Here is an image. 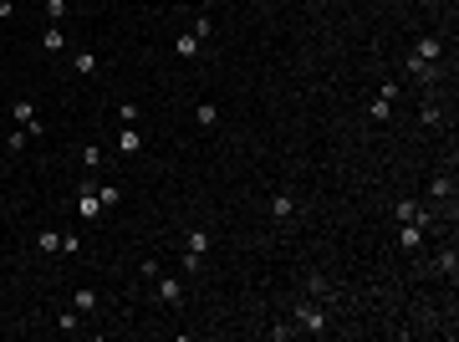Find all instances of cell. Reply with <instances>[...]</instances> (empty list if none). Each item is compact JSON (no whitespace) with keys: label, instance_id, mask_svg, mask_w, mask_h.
<instances>
[{"label":"cell","instance_id":"obj_1","mask_svg":"<svg viewBox=\"0 0 459 342\" xmlns=\"http://www.w3.org/2000/svg\"><path fill=\"white\" fill-rule=\"evenodd\" d=\"M291 322H296V332H326V307L311 296V301H301L291 312Z\"/></svg>","mask_w":459,"mask_h":342},{"label":"cell","instance_id":"obj_2","mask_svg":"<svg viewBox=\"0 0 459 342\" xmlns=\"http://www.w3.org/2000/svg\"><path fill=\"white\" fill-rule=\"evenodd\" d=\"M204 256H209V230H189L184 235V271H199L204 266Z\"/></svg>","mask_w":459,"mask_h":342},{"label":"cell","instance_id":"obj_3","mask_svg":"<svg viewBox=\"0 0 459 342\" xmlns=\"http://www.w3.org/2000/svg\"><path fill=\"white\" fill-rule=\"evenodd\" d=\"M10 117H16V123H21L31 138H41V133H46V123H41V113H36V102H31V97H16V102H10Z\"/></svg>","mask_w":459,"mask_h":342},{"label":"cell","instance_id":"obj_4","mask_svg":"<svg viewBox=\"0 0 459 342\" xmlns=\"http://www.w3.org/2000/svg\"><path fill=\"white\" fill-rule=\"evenodd\" d=\"M77 215L82 220H102V200H97V184L82 179V189H77Z\"/></svg>","mask_w":459,"mask_h":342},{"label":"cell","instance_id":"obj_5","mask_svg":"<svg viewBox=\"0 0 459 342\" xmlns=\"http://www.w3.org/2000/svg\"><path fill=\"white\" fill-rule=\"evenodd\" d=\"M117 153H123V159H138V153H143V133H138V128L117 123Z\"/></svg>","mask_w":459,"mask_h":342},{"label":"cell","instance_id":"obj_6","mask_svg":"<svg viewBox=\"0 0 459 342\" xmlns=\"http://www.w3.org/2000/svg\"><path fill=\"white\" fill-rule=\"evenodd\" d=\"M413 57H418V61H434V67H439L444 41H439V36H418V41H413Z\"/></svg>","mask_w":459,"mask_h":342},{"label":"cell","instance_id":"obj_7","mask_svg":"<svg viewBox=\"0 0 459 342\" xmlns=\"http://www.w3.org/2000/svg\"><path fill=\"white\" fill-rule=\"evenodd\" d=\"M159 301H164V307H184V281H174V276H159Z\"/></svg>","mask_w":459,"mask_h":342},{"label":"cell","instance_id":"obj_8","mask_svg":"<svg viewBox=\"0 0 459 342\" xmlns=\"http://www.w3.org/2000/svg\"><path fill=\"white\" fill-rule=\"evenodd\" d=\"M72 67H77V77H97L102 72V57H97V51H77Z\"/></svg>","mask_w":459,"mask_h":342},{"label":"cell","instance_id":"obj_9","mask_svg":"<svg viewBox=\"0 0 459 342\" xmlns=\"http://www.w3.org/2000/svg\"><path fill=\"white\" fill-rule=\"evenodd\" d=\"M199 46H204V41H199V36H194V31H184V36H174V51H179L184 61H194V57H199Z\"/></svg>","mask_w":459,"mask_h":342},{"label":"cell","instance_id":"obj_10","mask_svg":"<svg viewBox=\"0 0 459 342\" xmlns=\"http://www.w3.org/2000/svg\"><path fill=\"white\" fill-rule=\"evenodd\" d=\"M41 46H46V51H67V31H61V26L51 21L46 31H41Z\"/></svg>","mask_w":459,"mask_h":342},{"label":"cell","instance_id":"obj_11","mask_svg":"<svg viewBox=\"0 0 459 342\" xmlns=\"http://www.w3.org/2000/svg\"><path fill=\"white\" fill-rule=\"evenodd\" d=\"M449 194H454V179H449V174H434V179H429V200H449Z\"/></svg>","mask_w":459,"mask_h":342},{"label":"cell","instance_id":"obj_12","mask_svg":"<svg viewBox=\"0 0 459 342\" xmlns=\"http://www.w3.org/2000/svg\"><path fill=\"white\" fill-rule=\"evenodd\" d=\"M72 307L82 312V317H92L97 312V292H87V286H77V296H72Z\"/></svg>","mask_w":459,"mask_h":342},{"label":"cell","instance_id":"obj_13","mask_svg":"<svg viewBox=\"0 0 459 342\" xmlns=\"http://www.w3.org/2000/svg\"><path fill=\"white\" fill-rule=\"evenodd\" d=\"M271 215H275V220H291V215H296V200H291V194H275V200H271Z\"/></svg>","mask_w":459,"mask_h":342},{"label":"cell","instance_id":"obj_14","mask_svg":"<svg viewBox=\"0 0 459 342\" xmlns=\"http://www.w3.org/2000/svg\"><path fill=\"white\" fill-rule=\"evenodd\" d=\"M418 240H424V225H413V220H409V225L398 230V245H403V251H413Z\"/></svg>","mask_w":459,"mask_h":342},{"label":"cell","instance_id":"obj_15","mask_svg":"<svg viewBox=\"0 0 459 342\" xmlns=\"http://www.w3.org/2000/svg\"><path fill=\"white\" fill-rule=\"evenodd\" d=\"M403 67H409V77H424V82H429V77H434L439 67H434V61H418L413 57V51H409V61H403Z\"/></svg>","mask_w":459,"mask_h":342},{"label":"cell","instance_id":"obj_16","mask_svg":"<svg viewBox=\"0 0 459 342\" xmlns=\"http://www.w3.org/2000/svg\"><path fill=\"white\" fill-rule=\"evenodd\" d=\"M388 113H393L388 97H373V102H367V117H373V123H388Z\"/></svg>","mask_w":459,"mask_h":342},{"label":"cell","instance_id":"obj_17","mask_svg":"<svg viewBox=\"0 0 459 342\" xmlns=\"http://www.w3.org/2000/svg\"><path fill=\"white\" fill-rule=\"evenodd\" d=\"M97 200L102 209H113V205H123V194H117V184H97Z\"/></svg>","mask_w":459,"mask_h":342},{"label":"cell","instance_id":"obj_18","mask_svg":"<svg viewBox=\"0 0 459 342\" xmlns=\"http://www.w3.org/2000/svg\"><path fill=\"white\" fill-rule=\"evenodd\" d=\"M189 31H194V36H199V41H209V36H215V21H209V16H204V10H199V16H194V26H189Z\"/></svg>","mask_w":459,"mask_h":342},{"label":"cell","instance_id":"obj_19","mask_svg":"<svg viewBox=\"0 0 459 342\" xmlns=\"http://www.w3.org/2000/svg\"><path fill=\"white\" fill-rule=\"evenodd\" d=\"M194 117H199L204 128H215V123H219V108H215V102H199V108H194Z\"/></svg>","mask_w":459,"mask_h":342},{"label":"cell","instance_id":"obj_20","mask_svg":"<svg viewBox=\"0 0 459 342\" xmlns=\"http://www.w3.org/2000/svg\"><path fill=\"white\" fill-rule=\"evenodd\" d=\"M57 327H61V332H77V327H82V312H61V317H57Z\"/></svg>","mask_w":459,"mask_h":342},{"label":"cell","instance_id":"obj_21","mask_svg":"<svg viewBox=\"0 0 459 342\" xmlns=\"http://www.w3.org/2000/svg\"><path fill=\"white\" fill-rule=\"evenodd\" d=\"M117 123L133 128V123H138V102H123V108H117Z\"/></svg>","mask_w":459,"mask_h":342},{"label":"cell","instance_id":"obj_22","mask_svg":"<svg viewBox=\"0 0 459 342\" xmlns=\"http://www.w3.org/2000/svg\"><path fill=\"white\" fill-rule=\"evenodd\" d=\"M36 245H41V251H61V230H41V240H36Z\"/></svg>","mask_w":459,"mask_h":342},{"label":"cell","instance_id":"obj_23","mask_svg":"<svg viewBox=\"0 0 459 342\" xmlns=\"http://www.w3.org/2000/svg\"><path fill=\"white\" fill-rule=\"evenodd\" d=\"M26 143H31V133H26V128H16V133H10V138H6V149H10V153H21V149H26Z\"/></svg>","mask_w":459,"mask_h":342},{"label":"cell","instance_id":"obj_24","mask_svg":"<svg viewBox=\"0 0 459 342\" xmlns=\"http://www.w3.org/2000/svg\"><path fill=\"white\" fill-rule=\"evenodd\" d=\"M102 164V149H97V143H87V149H82V169H97Z\"/></svg>","mask_w":459,"mask_h":342},{"label":"cell","instance_id":"obj_25","mask_svg":"<svg viewBox=\"0 0 459 342\" xmlns=\"http://www.w3.org/2000/svg\"><path fill=\"white\" fill-rule=\"evenodd\" d=\"M41 6H46V16L61 26V16H67V0H41Z\"/></svg>","mask_w":459,"mask_h":342},{"label":"cell","instance_id":"obj_26","mask_svg":"<svg viewBox=\"0 0 459 342\" xmlns=\"http://www.w3.org/2000/svg\"><path fill=\"white\" fill-rule=\"evenodd\" d=\"M138 276H143V281H159V276H164V271H159V260H153V256H148V260H143V266H138Z\"/></svg>","mask_w":459,"mask_h":342},{"label":"cell","instance_id":"obj_27","mask_svg":"<svg viewBox=\"0 0 459 342\" xmlns=\"http://www.w3.org/2000/svg\"><path fill=\"white\" fill-rule=\"evenodd\" d=\"M454 266H459V256H454V251H444V256H439V271H444V276H454Z\"/></svg>","mask_w":459,"mask_h":342},{"label":"cell","instance_id":"obj_28","mask_svg":"<svg viewBox=\"0 0 459 342\" xmlns=\"http://www.w3.org/2000/svg\"><path fill=\"white\" fill-rule=\"evenodd\" d=\"M0 16H10V0H0Z\"/></svg>","mask_w":459,"mask_h":342}]
</instances>
